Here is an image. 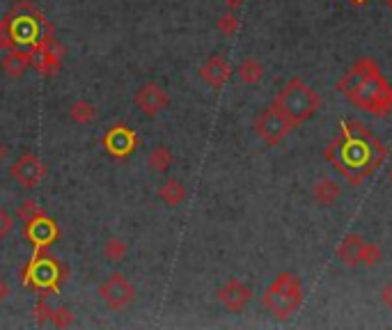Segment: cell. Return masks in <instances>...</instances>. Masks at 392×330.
Listing matches in <instances>:
<instances>
[{"label":"cell","instance_id":"24","mask_svg":"<svg viewBox=\"0 0 392 330\" xmlns=\"http://www.w3.org/2000/svg\"><path fill=\"white\" fill-rule=\"evenodd\" d=\"M42 214V209H39V204L35 200H25V202H21L19 204V209H16V216H19L23 223H32L35 218H37Z\"/></svg>","mask_w":392,"mask_h":330},{"label":"cell","instance_id":"27","mask_svg":"<svg viewBox=\"0 0 392 330\" xmlns=\"http://www.w3.org/2000/svg\"><path fill=\"white\" fill-rule=\"evenodd\" d=\"M12 227H14V218L7 214L3 207H0V241L12 234Z\"/></svg>","mask_w":392,"mask_h":330},{"label":"cell","instance_id":"2","mask_svg":"<svg viewBox=\"0 0 392 330\" xmlns=\"http://www.w3.org/2000/svg\"><path fill=\"white\" fill-rule=\"evenodd\" d=\"M337 90L362 113L383 117L392 110V85L372 58H360L355 62L337 80Z\"/></svg>","mask_w":392,"mask_h":330},{"label":"cell","instance_id":"11","mask_svg":"<svg viewBox=\"0 0 392 330\" xmlns=\"http://www.w3.org/2000/svg\"><path fill=\"white\" fill-rule=\"evenodd\" d=\"M32 64V53L25 51V49H10L5 53L3 62H0V67L7 73L10 78H21L28 67Z\"/></svg>","mask_w":392,"mask_h":330},{"label":"cell","instance_id":"9","mask_svg":"<svg viewBox=\"0 0 392 330\" xmlns=\"http://www.w3.org/2000/svg\"><path fill=\"white\" fill-rule=\"evenodd\" d=\"M216 298L227 312H230V314H239V312H243L250 305L252 289H250V284H245L243 280L232 278L216 291Z\"/></svg>","mask_w":392,"mask_h":330},{"label":"cell","instance_id":"32","mask_svg":"<svg viewBox=\"0 0 392 330\" xmlns=\"http://www.w3.org/2000/svg\"><path fill=\"white\" fill-rule=\"evenodd\" d=\"M351 3H353V5H365L367 0H351Z\"/></svg>","mask_w":392,"mask_h":330},{"label":"cell","instance_id":"6","mask_svg":"<svg viewBox=\"0 0 392 330\" xmlns=\"http://www.w3.org/2000/svg\"><path fill=\"white\" fill-rule=\"evenodd\" d=\"M255 131H257V135L262 138L264 145L278 147L291 131H294V126L289 124V119L282 115L276 106L269 104L257 115V119H255Z\"/></svg>","mask_w":392,"mask_h":330},{"label":"cell","instance_id":"12","mask_svg":"<svg viewBox=\"0 0 392 330\" xmlns=\"http://www.w3.org/2000/svg\"><path fill=\"white\" fill-rule=\"evenodd\" d=\"M362 245H365V238L360 234H346L335 250L337 259H340L344 266H358L360 255H362Z\"/></svg>","mask_w":392,"mask_h":330},{"label":"cell","instance_id":"10","mask_svg":"<svg viewBox=\"0 0 392 330\" xmlns=\"http://www.w3.org/2000/svg\"><path fill=\"white\" fill-rule=\"evenodd\" d=\"M230 76H232V67L223 55H212V58L200 67V78L214 90L225 87V82L230 80Z\"/></svg>","mask_w":392,"mask_h":330},{"label":"cell","instance_id":"14","mask_svg":"<svg viewBox=\"0 0 392 330\" xmlns=\"http://www.w3.org/2000/svg\"><path fill=\"white\" fill-rule=\"evenodd\" d=\"M342 195V186L335 179H319L312 186V197L317 204L321 207H333Z\"/></svg>","mask_w":392,"mask_h":330},{"label":"cell","instance_id":"28","mask_svg":"<svg viewBox=\"0 0 392 330\" xmlns=\"http://www.w3.org/2000/svg\"><path fill=\"white\" fill-rule=\"evenodd\" d=\"M379 296H381V302L383 305H386L388 310H392V282H386L381 287V291H379Z\"/></svg>","mask_w":392,"mask_h":330},{"label":"cell","instance_id":"16","mask_svg":"<svg viewBox=\"0 0 392 330\" xmlns=\"http://www.w3.org/2000/svg\"><path fill=\"white\" fill-rule=\"evenodd\" d=\"M97 115H99L97 106L92 104V101H87V99H78V101H74V104L69 106V119L74 124H78V126L92 124L97 119Z\"/></svg>","mask_w":392,"mask_h":330},{"label":"cell","instance_id":"21","mask_svg":"<svg viewBox=\"0 0 392 330\" xmlns=\"http://www.w3.org/2000/svg\"><path fill=\"white\" fill-rule=\"evenodd\" d=\"M239 25H241V21H239V16H236L232 9H227L225 14H221L216 18V28H218V32L221 35H225V37H234L236 32H239Z\"/></svg>","mask_w":392,"mask_h":330},{"label":"cell","instance_id":"3","mask_svg":"<svg viewBox=\"0 0 392 330\" xmlns=\"http://www.w3.org/2000/svg\"><path fill=\"white\" fill-rule=\"evenodd\" d=\"M282 115L289 119V124L298 128L310 122L321 108V97L314 87H310L303 78H291L285 87L278 92V97L271 101Z\"/></svg>","mask_w":392,"mask_h":330},{"label":"cell","instance_id":"29","mask_svg":"<svg viewBox=\"0 0 392 330\" xmlns=\"http://www.w3.org/2000/svg\"><path fill=\"white\" fill-rule=\"evenodd\" d=\"M7 296H10V284H7V280L0 275V305L7 300Z\"/></svg>","mask_w":392,"mask_h":330},{"label":"cell","instance_id":"19","mask_svg":"<svg viewBox=\"0 0 392 330\" xmlns=\"http://www.w3.org/2000/svg\"><path fill=\"white\" fill-rule=\"evenodd\" d=\"M126 255H129V245H126V241H122L120 236L106 238V243H104V259H108L111 264H120V262L126 259Z\"/></svg>","mask_w":392,"mask_h":330},{"label":"cell","instance_id":"18","mask_svg":"<svg viewBox=\"0 0 392 330\" xmlns=\"http://www.w3.org/2000/svg\"><path fill=\"white\" fill-rule=\"evenodd\" d=\"M106 147H108V152H113L117 156L129 154L133 149V135H131V131H126V128H115V131L106 138Z\"/></svg>","mask_w":392,"mask_h":330},{"label":"cell","instance_id":"23","mask_svg":"<svg viewBox=\"0 0 392 330\" xmlns=\"http://www.w3.org/2000/svg\"><path fill=\"white\" fill-rule=\"evenodd\" d=\"M51 324L58 326V328H69L71 324H74V312H71L69 307H65V305L53 307L51 310Z\"/></svg>","mask_w":392,"mask_h":330},{"label":"cell","instance_id":"30","mask_svg":"<svg viewBox=\"0 0 392 330\" xmlns=\"http://www.w3.org/2000/svg\"><path fill=\"white\" fill-rule=\"evenodd\" d=\"M221 3H223L227 9H232V12H236V9H239V7H243L245 0H221Z\"/></svg>","mask_w":392,"mask_h":330},{"label":"cell","instance_id":"15","mask_svg":"<svg viewBox=\"0 0 392 330\" xmlns=\"http://www.w3.org/2000/svg\"><path fill=\"white\" fill-rule=\"evenodd\" d=\"M172 163H175V154L168 145H157L147 156V168L157 174H166L172 168Z\"/></svg>","mask_w":392,"mask_h":330},{"label":"cell","instance_id":"5","mask_svg":"<svg viewBox=\"0 0 392 330\" xmlns=\"http://www.w3.org/2000/svg\"><path fill=\"white\" fill-rule=\"evenodd\" d=\"M97 293L111 312L129 310L135 302V298H138V291H135L133 282L122 273H111L104 282H99Z\"/></svg>","mask_w":392,"mask_h":330},{"label":"cell","instance_id":"31","mask_svg":"<svg viewBox=\"0 0 392 330\" xmlns=\"http://www.w3.org/2000/svg\"><path fill=\"white\" fill-rule=\"evenodd\" d=\"M7 156H10V147H7L3 140H0V165L7 161Z\"/></svg>","mask_w":392,"mask_h":330},{"label":"cell","instance_id":"17","mask_svg":"<svg viewBox=\"0 0 392 330\" xmlns=\"http://www.w3.org/2000/svg\"><path fill=\"white\" fill-rule=\"evenodd\" d=\"M236 76L243 85H257L264 76V67L257 58H243L241 64L236 67Z\"/></svg>","mask_w":392,"mask_h":330},{"label":"cell","instance_id":"4","mask_svg":"<svg viewBox=\"0 0 392 330\" xmlns=\"http://www.w3.org/2000/svg\"><path fill=\"white\" fill-rule=\"evenodd\" d=\"M262 305L276 319H289L303 305V282L296 273H280L264 291Z\"/></svg>","mask_w":392,"mask_h":330},{"label":"cell","instance_id":"26","mask_svg":"<svg viewBox=\"0 0 392 330\" xmlns=\"http://www.w3.org/2000/svg\"><path fill=\"white\" fill-rule=\"evenodd\" d=\"M37 67L44 71V73H51V71H56L58 69V55L49 51V49H44L42 55H39V60H37Z\"/></svg>","mask_w":392,"mask_h":330},{"label":"cell","instance_id":"1","mask_svg":"<svg viewBox=\"0 0 392 330\" xmlns=\"http://www.w3.org/2000/svg\"><path fill=\"white\" fill-rule=\"evenodd\" d=\"M337 131L340 133L328 142L324 156L346 181L360 186L386 161L388 147L358 119H344Z\"/></svg>","mask_w":392,"mask_h":330},{"label":"cell","instance_id":"22","mask_svg":"<svg viewBox=\"0 0 392 330\" xmlns=\"http://www.w3.org/2000/svg\"><path fill=\"white\" fill-rule=\"evenodd\" d=\"M381 259H383L381 248H379L376 243L365 241V245H362V255H360V264H362V266H376V264H381Z\"/></svg>","mask_w":392,"mask_h":330},{"label":"cell","instance_id":"20","mask_svg":"<svg viewBox=\"0 0 392 330\" xmlns=\"http://www.w3.org/2000/svg\"><path fill=\"white\" fill-rule=\"evenodd\" d=\"M30 225V236L35 238V243H51L56 238L58 229L51 225V220H37L35 218Z\"/></svg>","mask_w":392,"mask_h":330},{"label":"cell","instance_id":"8","mask_svg":"<svg viewBox=\"0 0 392 330\" xmlns=\"http://www.w3.org/2000/svg\"><path fill=\"white\" fill-rule=\"evenodd\" d=\"M133 104L145 117H157L170 106V94L159 82H145L133 94Z\"/></svg>","mask_w":392,"mask_h":330},{"label":"cell","instance_id":"25","mask_svg":"<svg viewBox=\"0 0 392 330\" xmlns=\"http://www.w3.org/2000/svg\"><path fill=\"white\" fill-rule=\"evenodd\" d=\"M14 44H16V39H14V32H12V25H10L7 18H3V21H0V49L10 51V49H14Z\"/></svg>","mask_w":392,"mask_h":330},{"label":"cell","instance_id":"34","mask_svg":"<svg viewBox=\"0 0 392 330\" xmlns=\"http://www.w3.org/2000/svg\"><path fill=\"white\" fill-rule=\"evenodd\" d=\"M388 179H390V181H392V168H390V170H388Z\"/></svg>","mask_w":392,"mask_h":330},{"label":"cell","instance_id":"7","mask_svg":"<svg viewBox=\"0 0 392 330\" xmlns=\"http://www.w3.org/2000/svg\"><path fill=\"white\" fill-rule=\"evenodd\" d=\"M10 177L19 183V186L23 188H37L42 179L47 177V168H44V163L37 159L35 154H23L19 156L14 163H12V168H10Z\"/></svg>","mask_w":392,"mask_h":330},{"label":"cell","instance_id":"33","mask_svg":"<svg viewBox=\"0 0 392 330\" xmlns=\"http://www.w3.org/2000/svg\"><path fill=\"white\" fill-rule=\"evenodd\" d=\"M386 5H388V9H390V14H392V0H386Z\"/></svg>","mask_w":392,"mask_h":330},{"label":"cell","instance_id":"13","mask_svg":"<svg viewBox=\"0 0 392 330\" xmlns=\"http://www.w3.org/2000/svg\"><path fill=\"white\" fill-rule=\"evenodd\" d=\"M188 197V188H186V183L177 179V177H168L166 181L161 183L159 186V200L163 202L166 207H179V204H184Z\"/></svg>","mask_w":392,"mask_h":330}]
</instances>
